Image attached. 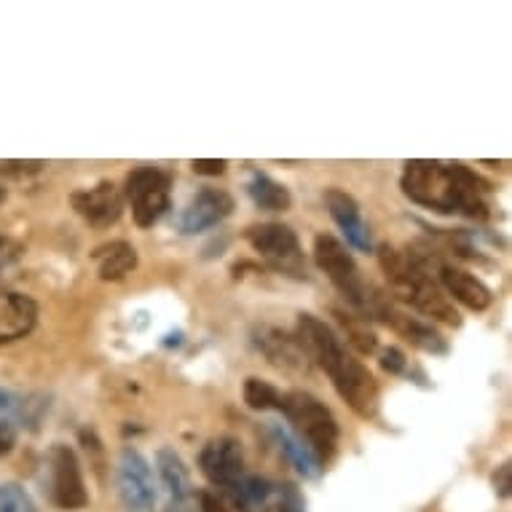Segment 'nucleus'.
Returning <instances> with one entry per match:
<instances>
[{"label": "nucleus", "mask_w": 512, "mask_h": 512, "mask_svg": "<svg viewBox=\"0 0 512 512\" xmlns=\"http://www.w3.org/2000/svg\"><path fill=\"white\" fill-rule=\"evenodd\" d=\"M400 188L413 204L443 215H464L472 220H486L491 215V185L459 161H408Z\"/></svg>", "instance_id": "nucleus-1"}, {"label": "nucleus", "mask_w": 512, "mask_h": 512, "mask_svg": "<svg viewBox=\"0 0 512 512\" xmlns=\"http://www.w3.org/2000/svg\"><path fill=\"white\" fill-rule=\"evenodd\" d=\"M295 338L309 362H317L333 381V387L360 419L378 413V384L373 373L344 346L341 336L314 314H301Z\"/></svg>", "instance_id": "nucleus-2"}, {"label": "nucleus", "mask_w": 512, "mask_h": 512, "mask_svg": "<svg viewBox=\"0 0 512 512\" xmlns=\"http://www.w3.org/2000/svg\"><path fill=\"white\" fill-rule=\"evenodd\" d=\"M378 263H381V271L389 282V293L395 301L405 303L443 325H454V328L462 325L456 306L448 301L443 287L429 274V258L413 250H395L389 244H381Z\"/></svg>", "instance_id": "nucleus-3"}, {"label": "nucleus", "mask_w": 512, "mask_h": 512, "mask_svg": "<svg viewBox=\"0 0 512 512\" xmlns=\"http://www.w3.org/2000/svg\"><path fill=\"white\" fill-rule=\"evenodd\" d=\"M314 261L328 279L333 282L338 293L344 295V301L349 303V309L362 319H378L381 314V306L387 301L389 295L376 290V287L365 282L354 263L352 252L346 250L344 244L338 242L336 236L330 234H319L314 239Z\"/></svg>", "instance_id": "nucleus-4"}, {"label": "nucleus", "mask_w": 512, "mask_h": 512, "mask_svg": "<svg viewBox=\"0 0 512 512\" xmlns=\"http://www.w3.org/2000/svg\"><path fill=\"white\" fill-rule=\"evenodd\" d=\"M279 411L285 413L290 432L317 459L319 467L336 456L341 427H338L333 411L319 397H314L311 392L295 389V392L282 395V408Z\"/></svg>", "instance_id": "nucleus-5"}, {"label": "nucleus", "mask_w": 512, "mask_h": 512, "mask_svg": "<svg viewBox=\"0 0 512 512\" xmlns=\"http://www.w3.org/2000/svg\"><path fill=\"white\" fill-rule=\"evenodd\" d=\"M169 180L159 167H137L124 180V202L132 207V218L140 228L156 226L169 210Z\"/></svg>", "instance_id": "nucleus-6"}, {"label": "nucleus", "mask_w": 512, "mask_h": 512, "mask_svg": "<svg viewBox=\"0 0 512 512\" xmlns=\"http://www.w3.org/2000/svg\"><path fill=\"white\" fill-rule=\"evenodd\" d=\"M247 242L261 255L266 266L293 279H306V258L293 228L282 223H261L247 228Z\"/></svg>", "instance_id": "nucleus-7"}, {"label": "nucleus", "mask_w": 512, "mask_h": 512, "mask_svg": "<svg viewBox=\"0 0 512 512\" xmlns=\"http://www.w3.org/2000/svg\"><path fill=\"white\" fill-rule=\"evenodd\" d=\"M116 486L124 512H156L159 488L153 480L151 464L137 448H124L118 454Z\"/></svg>", "instance_id": "nucleus-8"}, {"label": "nucleus", "mask_w": 512, "mask_h": 512, "mask_svg": "<svg viewBox=\"0 0 512 512\" xmlns=\"http://www.w3.org/2000/svg\"><path fill=\"white\" fill-rule=\"evenodd\" d=\"M51 502L59 510H81L89 504L84 472L78 464L76 451L70 445H54L51 448Z\"/></svg>", "instance_id": "nucleus-9"}, {"label": "nucleus", "mask_w": 512, "mask_h": 512, "mask_svg": "<svg viewBox=\"0 0 512 512\" xmlns=\"http://www.w3.org/2000/svg\"><path fill=\"white\" fill-rule=\"evenodd\" d=\"M199 470L212 486L228 491L247 475L242 445L236 443L234 437H215L204 445L202 454H199Z\"/></svg>", "instance_id": "nucleus-10"}, {"label": "nucleus", "mask_w": 512, "mask_h": 512, "mask_svg": "<svg viewBox=\"0 0 512 512\" xmlns=\"http://www.w3.org/2000/svg\"><path fill=\"white\" fill-rule=\"evenodd\" d=\"M73 210L94 228H110L124 212V194L113 183H100L70 196Z\"/></svg>", "instance_id": "nucleus-11"}, {"label": "nucleus", "mask_w": 512, "mask_h": 512, "mask_svg": "<svg viewBox=\"0 0 512 512\" xmlns=\"http://www.w3.org/2000/svg\"><path fill=\"white\" fill-rule=\"evenodd\" d=\"M231 212H234L231 194H226L223 188H202L180 215V231L183 234H204V231L220 226Z\"/></svg>", "instance_id": "nucleus-12"}, {"label": "nucleus", "mask_w": 512, "mask_h": 512, "mask_svg": "<svg viewBox=\"0 0 512 512\" xmlns=\"http://www.w3.org/2000/svg\"><path fill=\"white\" fill-rule=\"evenodd\" d=\"M378 319H381L384 325H389V328L395 330V333H400V336H403L408 344H413L416 349H421V352H429V354L448 352L445 338L440 336V333H437V330L432 328L429 322H424V319H419V317H411V314H405L403 309H397L392 298H387V301H384Z\"/></svg>", "instance_id": "nucleus-13"}, {"label": "nucleus", "mask_w": 512, "mask_h": 512, "mask_svg": "<svg viewBox=\"0 0 512 512\" xmlns=\"http://www.w3.org/2000/svg\"><path fill=\"white\" fill-rule=\"evenodd\" d=\"M156 464H159V478L167 491V512H196L191 475L185 470L180 454H175L172 448H161Z\"/></svg>", "instance_id": "nucleus-14"}, {"label": "nucleus", "mask_w": 512, "mask_h": 512, "mask_svg": "<svg viewBox=\"0 0 512 512\" xmlns=\"http://www.w3.org/2000/svg\"><path fill=\"white\" fill-rule=\"evenodd\" d=\"M437 271H440V287H443L451 303H462L464 309L470 311H486L494 301V293L488 290L486 282L470 274V271L456 269V266H448V263H440Z\"/></svg>", "instance_id": "nucleus-15"}, {"label": "nucleus", "mask_w": 512, "mask_h": 512, "mask_svg": "<svg viewBox=\"0 0 512 512\" xmlns=\"http://www.w3.org/2000/svg\"><path fill=\"white\" fill-rule=\"evenodd\" d=\"M325 207H328L330 218L336 220V226L344 231L346 242L352 244L354 250L368 252L370 250V231L362 220L360 204L352 194H346L344 188H328L325 191Z\"/></svg>", "instance_id": "nucleus-16"}, {"label": "nucleus", "mask_w": 512, "mask_h": 512, "mask_svg": "<svg viewBox=\"0 0 512 512\" xmlns=\"http://www.w3.org/2000/svg\"><path fill=\"white\" fill-rule=\"evenodd\" d=\"M38 322V303L25 293H0V344H14L33 333Z\"/></svg>", "instance_id": "nucleus-17"}, {"label": "nucleus", "mask_w": 512, "mask_h": 512, "mask_svg": "<svg viewBox=\"0 0 512 512\" xmlns=\"http://www.w3.org/2000/svg\"><path fill=\"white\" fill-rule=\"evenodd\" d=\"M255 344H258V349L269 357L271 365H277V368L282 370L309 368V357L303 354L298 338L285 333V330L263 325V328L255 333Z\"/></svg>", "instance_id": "nucleus-18"}, {"label": "nucleus", "mask_w": 512, "mask_h": 512, "mask_svg": "<svg viewBox=\"0 0 512 512\" xmlns=\"http://www.w3.org/2000/svg\"><path fill=\"white\" fill-rule=\"evenodd\" d=\"M92 261L100 279L118 282V279H124L126 274H132L137 269V250L129 242H124V239H118V242H108L97 247L92 252Z\"/></svg>", "instance_id": "nucleus-19"}, {"label": "nucleus", "mask_w": 512, "mask_h": 512, "mask_svg": "<svg viewBox=\"0 0 512 512\" xmlns=\"http://www.w3.org/2000/svg\"><path fill=\"white\" fill-rule=\"evenodd\" d=\"M247 194H250L252 204L258 210L266 212H285L293 204V196H290L285 185L271 180L266 172H252L250 180H247Z\"/></svg>", "instance_id": "nucleus-20"}, {"label": "nucleus", "mask_w": 512, "mask_h": 512, "mask_svg": "<svg viewBox=\"0 0 512 512\" xmlns=\"http://www.w3.org/2000/svg\"><path fill=\"white\" fill-rule=\"evenodd\" d=\"M274 435H277L279 445H282V451L287 454V459L295 464V470L301 472L303 478H317L319 472H322V467H319L317 459L303 448L301 440H298L290 429L282 427V424H274Z\"/></svg>", "instance_id": "nucleus-21"}, {"label": "nucleus", "mask_w": 512, "mask_h": 512, "mask_svg": "<svg viewBox=\"0 0 512 512\" xmlns=\"http://www.w3.org/2000/svg\"><path fill=\"white\" fill-rule=\"evenodd\" d=\"M338 322L346 333V344L352 346L357 354H373L378 349V336L370 330L368 319L357 317V314H344L336 311Z\"/></svg>", "instance_id": "nucleus-22"}, {"label": "nucleus", "mask_w": 512, "mask_h": 512, "mask_svg": "<svg viewBox=\"0 0 512 512\" xmlns=\"http://www.w3.org/2000/svg\"><path fill=\"white\" fill-rule=\"evenodd\" d=\"M244 403L250 405L252 411H279L282 408V392L274 384L263 381V378H247L244 381Z\"/></svg>", "instance_id": "nucleus-23"}, {"label": "nucleus", "mask_w": 512, "mask_h": 512, "mask_svg": "<svg viewBox=\"0 0 512 512\" xmlns=\"http://www.w3.org/2000/svg\"><path fill=\"white\" fill-rule=\"evenodd\" d=\"M17 419L19 405L9 392H0V456L11 454V448L17 443Z\"/></svg>", "instance_id": "nucleus-24"}, {"label": "nucleus", "mask_w": 512, "mask_h": 512, "mask_svg": "<svg viewBox=\"0 0 512 512\" xmlns=\"http://www.w3.org/2000/svg\"><path fill=\"white\" fill-rule=\"evenodd\" d=\"M0 512H41L19 483H0Z\"/></svg>", "instance_id": "nucleus-25"}, {"label": "nucleus", "mask_w": 512, "mask_h": 512, "mask_svg": "<svg viewBox=\"0 0 512 512\" xmlns=\"http://www.w3.org/2000/svg\"><path fill=\"white\" fill-rule=\"evenodd\" d=\"M381 368L392 373V376H397V373H403L408 368V360H405V354L397 346H389V349L381 352Z\"/></svg>", "instance_id": "nucleus-26"}, {"label": "nucleus", "mask_w": 512, "mask_h": 512, "mask_svg": "<svg viewBox=\"0 0 512 512\" xmlns=\"http://www.w3.org/2000/svg\"><path fill=\"white\" fill-rule=\"evenodd\" d=\"M191 167H194L196 175L215 177V175H223V172H226L228 161L226 159H196Z\"/></svg>", "instance_id": "nucleus-27"}, {"label": "nucleus", "mask_w": 512, "mask_h": 512, "mask_svg": "<svg viewBox=\"0 0 512 512\" xmlns=\"http://www.w3.org/2000/svg\"><path fill=\"white\" fill-rule=\"evenodd\" d=\"M41 167V161H6V164H0V172L3 175H30Z\"/></svg>", "instance_id": "nucleus-28"}, {"label": "nucleus", "mask_w": 512, "mask_h": 512, "mask_svg": "<svg viewBox=\"0 0 512 512\" xmlns=\"http://www.w3.org/2000/svg\"><path fill=\"white\" fill-rule=\"evenodd\" d=\"M494 486H496V491H499V496H502V499H507V496H510L512 483H510V464H507V462H504L502 467L494 472Z\"/></svg>", "instance_id": "nucleus-29"}, {"label": "nucleus", "mask_w": 512, "mask_h": 512, "mask_svg": "<svg viewBox=\"0 0 512 512\" xmlns=\"http://www.w3.org/2000/svg\"><path fill=\"white\" fill-rule=\"evenodd\" d=\"M199 510L202 512H231L226 504L220 502L215 494H210V491H202V494H199Z\"/></svg>", "instance_id": "nucleus-30"}, {"label": "nucleus", "mask_w": 512, "mask_h": 512, "mask_svg": "<svg viewBox=\"0 0 512 512\" xmlns=\"http://www.w3.org/2000/svg\"><path fill=\"white\" fill-rule=\"evenodd\" d=\"M9 255H11L9 239H6V236H0V269L6 266V258H9Z\"/></svg>", "instance_id": "nucleus-31"}, {"label": "nucleus", "mask_w": 512, "mask_h": 512, "mask_svg": "<svg viewBox=\"0 0 512 512\" xmlns=\"http://www.w3.org/2000/svg\"><path fill=\"white\" fill-rule=\"evenodd\" d=\"M6 199H9V194H6V188H3V185H0V204L6 202Z\"/></svg>", "instance_id": "nucleus-32"}]
</instances>
